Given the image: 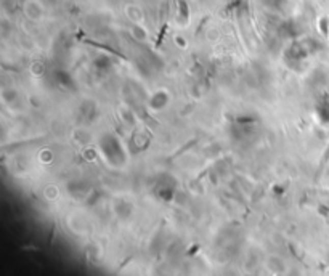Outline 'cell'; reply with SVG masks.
<instances>
[{"label": "cell", "instance_id": "obj_3", "mask_svg": "<svg viewBox=\"0 0 329 276\" xmlns=\"http://www.w3.org/2000/svg\"><path fill=\"white\" fill-rule=\"evenodd\" d=\"M262 5L271 13H283L288 8V0H262Z\"/></svg>", "mask_w": 329, "mask_h": 276}, {"label": "cell", "instance_id": "obj_4", "mask_svg": "<svg viewBox=\"0 0 329 276\" xmlns=\"http://www.w3.org/2000/svg\"><path fill=\"white\" fill-rule=\"evenodd\" d=\"M316 113L318 118L323 122H329V95H324V97L320 98V101L316 104Z\"/></svg>", "mask_w": 329, "mask_h": 276}, {"label": "cell", "instance_id": "obj_10", "mask_svg": "<svg viewBox=\"0 0 329 276\" xmlns=\"http://www.w3.org/2000/svg\"><path fill=\"white\" fill-rule=\"evenodd\" d=\"M57 77H58V80L61 82V86H65V87H72L74 86V80L69 77V74L68 72H58L57 74Z\"/></svg>", "mask_w": 329, "mask_h": 276}, {"label": "cell", "instance_id": "obj_8", "mask_svg": "<svg viewBox=\"0 0 329 276\" xmlns=\"http://www.w3.org/2000/svg\"><path fill=\"white\" fill-rule=\"evenodd\" d=\"M281 34L286 37H294L297 34V26L292 23V21H286V23L281 26Z\"/></svg>", "mask_w": 329, "mask_h": 276}, {"label": "cell", "instance_id": "obj_9", "mask_svg": "<svg viewBox=\"0 0 329 276\" xmlns=\"http://www.w3.org/2000/svg\"><path fill=\"white\" fill-rule=\"evenodd\" d=\"M114 210L121 218H127L130 214V206H129V203H118L114 206Z\"/></svg>", "mask_w": 329, "mask_h": 276}, {"label": "cell", "instance_id": "obj_11", "mask_svg": "<svg viewBox=\"0 0 329 276\" xmlns=\"http://www.w3.org/2000/svg\"><path fill=\"white\" fill-rule=\"evenodd\" d=\"M42 4H47V5H57L60 0H40Z\"/></svg>", "mask_w": 329, "mask_h": 276}, {"label": "cell", "instance_id": "obj_1", "mask_svg": "<svg viewBox=\"0 0 329 276\" xmlns=\"http://www.w3.org/2000/svg\"><path fill=\"white\" fill-rule=\"evenodd\" d=\"M318 50H320V44L315 39H300L289 45L284 53V60L288 65H300L307 57L313 55Z\"/></svg>", "mask_w": 329, "mask_h": 276}, {"label": "cell", "instance_id": "obj_2", "mask_svg": "<svg viewBox=\"0 0 329 276\" xmlns=\"http://www.w3.org/2000/svg\"><path fill=\"white\" fill-rule=\"evenodd\" d=\"M101 151L106 157V161L113 165H122L125 162V153L121 143L118 142V138H114L111 135H106L101 138L100 142Z\"/></svg>", "mask_w": 329, "mask_h": 276}, {"label": "cell", "instance_id": "obj_6", "mask_svg": "<svg viewBox=\"0 0 329 276\" xmlns=\"http://www.w3.org/2000/svg\"><path fill=\"white\" fill-rule=\"evenodd\" d=\"M169 103V95L166 92H156L151 98V106L154 109H162Z\"/></svg>", "mask_w": 329, "mask_h": 276}, {"label": "cell", "instance_id": "obj_5", "mask_svg": "<svg viewBox=\"0 0 329 276\" xmlns=\"http://www.w3.org/2000/svg\"><path fill=\"white\" fill-rule=\"evenodd\" d=\"M111 66H113V61L109 57H106V55H100L93 60V68L98 72H106L108 69H111Z\"/></svg>", "mask_w": 329, "mask_h": 276}, {"label": "cell", "instance_id": "obj_7", "mask_svg": "<svg viewBox=\"0 0 329 276\" xmlns=\"http://www.w3.org/2000/svg\"><path fill=\"white\" fill-rule=\"evenodd\" d=\"M26 13L29 18H33V19H39L42 16V8H40V4L39 2H28L26 7Z\"/></svg>", "mask_w": 329, "mask_h": 276}]
</instances>
